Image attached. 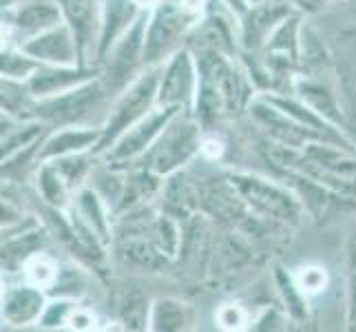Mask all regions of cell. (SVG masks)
<instances>
[{"mask_svg": "<svg viewBox=\"0 0 356 332\" xmlns=\"http://www.w3.org/2000/svg\"><path fill=\"white\" fill-rule=\"evenodd\" d=\"M142 9L133 0H102V16H100V38H97L95 63L100 65L111 52V47L124 35L131 24L140 18Z\"/></svg>", "mask_w": 356, "mask_h": 332, "instance_id": "cell-16", "label": "cell"}, {"mask_svg": "<svg viewBox=\"0 0 356 332\" xmlns=\"http://www.w3.org/2000/svg\"><path fill=\"white\" fill-rule=\"evenodd\" d=\"M228 184L237 191L243 204H248L264 217L279 221H297L301 217L303 204L288 187L252 173H230Z\"/></svg>", "mask_w": 356, "mask_h": 332, "instance_id": "cell-5", "label": "cell"}, {"mask_svg": "<svg viewBox=\"0 0 356 332\" xmlns=\"http://www.w3.org/2000/svg\"><path fill=\"white\" fill-rule=\"evenodd\" d=\"M49 294L40 286L22 279V284L7 286L3 292V319L9 326H31L38 324L49 303Z\"/></svg>", "mask_w": 356, "mask_h": 332, "instance_id": "cell-15", "label": "cell"}, {"mask_svg": "<svg viewBox=\"0 0 356 332\" xmlns=\"http://www.w3.org/2000/svg\"><path fill=\"white\" fill-rule=\"evenodd\" d=\"M193 322L191 306L173 297H159L151 301L149 310V326L146 330L153 332H179L186 330Z\"/></svg>", "mask_w": 356, "mask_h": 332, "instance_id": "cell-20", "label": "cell"}, {"mask_svg": "<svg viewBox=\"0 0 356 332\" xmlns=\"http://www.w3.org/2000/svg\"><path fill=\"white\" fill-rule=\"evenodd\" d=\"M104 95H108V91L100 76V78H93L89 82L80 84L76 89L35 100L31 109V118L44 122V125H49L51 129L82 125V122L91 113H95V109L102 104Z\"/></svg>", "mask_w": 356, "mask_h": 332, "instance_id": "cell-4", "label": "cell"}, {"mask_svg": "<svg viewBox=\"0 0 356 332\" xmlns=\"http://www.w3.org/2000/svg\"><path fill=\"white\" fill-rule=\"evenodd\" d=\"M56 3L63 9V18L78 40L80 63L93 65L100 38L102 0H56Z\"/></svg>", "mask_w": 356, "mask_h": 332, "instance_id": "cell-11", "label": "cell"}, {"mask_svg": "<svg viewBox=\"0 0 356 332\" xmlns=\"http://www.w3.org/2000/svg\"><path fill=\"white\" fill-rule=\"evenodd\" d=\"M22 275L27 281H31L33 286H40L49 294V290L56 286V281L60 277V266H58L56 260H51V257L40 251V253H35L33 257H29V260L24 262Z\"/></svg>", "mask_w": 356, "mask_h": 332, "instance_id": "cell-23", "label": "cell"}, {"mask_svg": "<svg viewBox=\"0 0 356 332\" xmlns=\"http://www.w3.org/2000/svg\"><path fill=\"white\" fill-rule=\"evenodd\" d=\"M277 286H279V292H281V299H284L288 313L294 317V319H303L308 315L305 310V294L301 292V288L297 286V281H294V275L286 273L284 268H277Z\"/></svg>", "mask_w": 356, "mask_h": 332, "instance_id": "cell-25", "label": "cell"}, {"mask_svg": "<svg viewBox=\"0 0 356 332\" xmlns=\"http://www.w3.org/2000/svg\"><path fill=\"white\" fill-rule=\"evenodd\" d=\"M352 290H350V324L356 328V268L352 270Z\"/></svg>", "mask_w": 356, "mask_h": 332, "instance_id": "cell-31", "label": "cell"}, {"mask_svg": "<svg viewBox=\"0 0 356 332\" xmlns=\"http://www.w3.org/2000/svg\"><path fill=\"white\" fill-rule=\"evenodd\" d=\"M102 76L100 65H69V67H58V65H40V69L27 80L29 89L35 100L49 95L65 93L69 89H76L80 84L89 82L93 78Z\"/></svg>", "mask_w": 356, "mask_h": 332, "instance_id": "cell-14", "label": "cell"}, {"mask_svg": "<svg viewBox=\"0 0 356 332\" xmlns=\"http://www.w3.org/2000/svg\"><path fill=\"white\" fill-rule=\"evenodd\" d=\"M179 111L177 106H155L149 116H144L140 122H135L131 129H127L120 138L111 144V149H106L100 157H104V164L122 166L140 162L146 155V151L157 142L162 131L168 127V122L173 120Z\"/></svg>", "mask_w": 356, "mask_h": 332, "instance_id": "cell-7", "label": "cell"}, {"mask_svg": "<svg viewBox=\"0 0 356 332\" xmlns=\"http://www.w3.org/2000/svg\"><path fill=\"white\" fill-rule=\"evenodd\" d=\"M202 16L191 14L175 0H162L149 11L144 40V67H159L184 47Z\"/></svg>", "mask_w": 356, "mask_h": 332, "instance_id": "cell-3", "label": "cell"}, {"mask_svg": "<svg viewBox=\"0 0 356 332\" xmlns=\"http://www.w3.org/2000/svg\"><path fill=\"white\" fill-rule=\"evenodd\" d=\"M159 73H162V65L144 67L140 76L113 97V104L108 109L106 120L102 125V142H100V149H97V157L106 149H111V144L127 129H131L135 122H140L144 116H149L157 106Z\"/></svg>", "mask_w": 356, "mask_h": 332, "instance_id": "cell-2", "label": "cell"}, {"mask_svg": "<svg viewBox=\"0 0 356 332\" xmlns=\"http://www.w3.org/2000/svg\"><path fill=\"white\" fill-rule=\"evenodd\" d=\"M146 24H149V11H142L140 18L131 24V29L111 47V52L100 63L104 87L113 97L142 73Z\"/></svg>", "mask_w": 356, "mask_h": 332, "instance_id": "cell-6", "label": "cell"}, {"mask_svg": "<svg viewBox=\"0 0 356 332\" xmlns=\"http://www.w3.org/2000/svg\"><path fill=\"white\" fill-rule=\"evenodd\" d=\"M65 22L56 0H31L3 11V47H14Z\"/></svg>", "mask_w": 356, "mask_h": 332, "instance_id": "cell-9", "label": "cell"}, {"mask_svg": "<svg viewBox=\"0 0 356 332\" xmlns=\"http://www.w3.org/2000/svg\"><path fill=\"white\" fill-rule=\"evenodd\" d=\"M266 58L273 69L288 71L299 58V14H288L266 40Z\"/></svg>", "mask_w": 356, "mask_h": 332, "instance_id": "cell-18", "label": "cell"}, {"mask_svg": "<svg viewBox=\"0 0 356 332\" xmlns=\"http://www.w3.org/2000/svg\"><path fill=\"white\" fill-rule=\"evenodd\" d=\"M188 40H195V45L200 47V52H215V54H224L230 58L235 54V35H232L230 24L222 16L202 18L191 31Z\"/></svg>", "mask_w": 356, "mask_h": 332, "instance_id": "cell-19", "label": "cell"}, {"mask_svg": "<svg viewBox=\"0 0 356 332\" xmlns=\"http://www.w3.org/2000/svg\"><path fill=\"white\" fill-rule=\"evenodd\" d=\"M102 142V127H84V125H69L58 127L44 135L40 144V162L49 159L76 155V153H95Z\"/></svg>", "mask_w": 356, "mask_h": 332, "instance_id": "cell-13", "label": "cell"}, {"mask_svg": "<svg viewBox=\"0 0 356 332\" xmlns=\"http://www.w3.org/2000/svg\"><path fill=\"white\" fill-rule=\"evenodd\" d=\"M248 111L257 125L264 127L270 138L281 146L301 151L303 146L310 142H325L316 131H312L310 127H305L294 118L286 116L284 111L277 109L275 104H270L261 93L252 97L248 104Z\"/></svg>", "mask_w": 356, "mask_h": 332, "instance_id": "cell-10", "label": "cell"}, {"mask_svg": "<svg viewBox=\"0 0 356 332\" xmlns=\"http://www.w3.org/2000/svg\"><path fill=\"white\" fill-rule=\"evenodd\" d=\"M71 211L76 213L106 246H111V242H113L111 208H108L106 200L93 187H82L76 195H73Z\"/></svg>", "mask_w": 356, "mask_h": 332, "instance_id": "cell-17", "label": "cell"}, {"mask_svg": "<svg viewBox=\"0 0 356 332\" xmlns=\"http://www.w3.org/2000/svg\"><path fill=\"white\" fill-rule=\"evenodd\" d=\"M294 281L305 297H312V294H318L327 288V270L321 266H301L294 273Z\"/></svg>", "mask_w": 356, "mask_h": 332, "instance_id": "cell-27", "label": "cell"}, {"mask_svg": "<svg viewBox=\"0 0 356 332\" xmlns=\"http://www.w3.org/2000/svg\"><path fill=\"white\" fill-rule=\"evenodd\" d=\"M35 182H38V193L42 195L44 204L56 208H69L73 200V191L67 187V182L51 162H40Z\"/></svg>", "mask_w": 356, "mask_h": 332, "instance_id": "cell-21", "label": "cell"}, {"mask_svg": "<svg viewBox=\"0 0 356 332\" xmlns=\"http://www.w3.org/2000/svg\"><path fill=\"white\" fill-rule=\"evenodd\" d=\"M69 330H95L97 328V317L93 310L84 308V306H76L69 317Z\"/></svg>", "mask_w": 356, "mask_h": 332, "instance_id": "cell-29", "label": "cell"}, {"mask_svg": "<svg viewBox=\"0 0 356 332\" xmlns=\"http://www.w3.org/2000/svg\"><path fill=\"white\" fill-rule=\"evenodd\" d=\"M200 89V67L197 58L188 47H181L166 63L159 73L157 104L159 106H177L184 111H193L195 97Z\"/></svg>", "mask_w": 356, "mask_h": 332, "instance_id": "cell-8", "label": "cell"}, {"mask_svg": "<svg viewBox=\"0 0 356 332\" xmlns=\"http://www.w3.org/2000/svg\"><path fill=\"white\" fill-rule=\"evenodd\" d=\"M215 322L222 330H243L248 328V313H245L239 303H224L222 308L215 313Z\"/></svg>", "mask_w": 356, "mask_h": 332, "instance_id": "cell-28", "label": "cell"}, {"mask_svg": "<svg viewBox=\"0 0 356 332\" xmlns=\"http://www.w3.org/2000/svg\"><path fill=\"white\" fill-rule=\"evenodd\" d=\"M202 122L193 116V111H179L140 159L142 168L151 171L157 177H170L179 173V168L186 166L195 155L202 153Z\"/></svg>", "mask_w": 356, "mask_h": 332, "instance_id": "cell-1", "label": "cell"}, {"mask_svg": "<svg viewBox=\"0 0 356 332\" xmlns=\"http://www.w3.org/2000/svg\"><path fill=\"white\" fill-rule=\"evenodd\" d=\"M294 89H297V95L301 100L312 106L318 116H323L327 122H332L334 127H339L343 118H341V111L334 102V97L327 93V89H323L321 84H314L310 80H297L294 82Z\"/></svg>", "mask_w": 356, "mask_h": 332, "instance_id": "cell-22", "label": "cell"}, {"mask_svg": "<svg viewBox=\"0 0 356 332\" xmlns=\"http://www.w3.org/2000/svg\"><path fill=\"white\" fill-rule=\"evenodd\" d=\"M18 47L24 54H29L31 58L38 60L40 65H58V67L82 65L78 40H76V35H73V31L67 22H60V24H56V27L20 42Z\"/></svg>", "mask_w": 356, "mask_h": 332, "instance_id": "cell-12", "label": "cell"}, {"mask_svg": "<svg viewBox=\"0 0 356 332\" xmlns=\"http://www.w3.org/2000/svg\"><path fill=\"white\" fill-rule=\"evenodd\" d=\"M38 69H40L38 60L31 58L29 54H24L18 45L3 47V78L27 82Z\"/></svg>", "mask_w": 356, "mask_h": 332, "instance_id": "cell-24", "label": "cell"}, {"mask_svg": "<svg viewBox=\"0 0 356 332\" xmlns=\"http://www.w3.org/2000/svg\"><path fill=\"white\" fill-rule=\"evenodd\" d=\"M76 301L71 297H54L51 301L47 303V308L40 317L38 326L44 330H58V328H67L69 326V317L76 308Z\"/></svg>", "mask_w": 356, "mask_h": 332, "instance_id": "cell-26", "label": "cell"}, {"mask_svg": "<svg viewBox=\"0 0 356 332\" xmlns=\"http://www.w3.org/2000/svg\"><path fill=\"white\" fill-rule=\"evenodd\" d=\"M222 151H224V146L217 140H204V144H202V155H206L208 159H217L222 155Z\"/></svg>", "mask_w": 356, "mask_h": 332, "instance_id": "cell-30", "label": "cell"}, {"mask_svg": "<svg viewBox=\"0 0 356 332\" xmlns=\"http://www.w3.org/2000/svg\"><path fill=\"white\" fill-rule=\"evenodd\" d=\"M135 5H138L142 11H151V9H155L159 3H162V0H133Z\"/></svg>", "mask_w": 356, "mask_h": 332, "instance_id": "cell-32", "label": "cell"}]
</instances>
